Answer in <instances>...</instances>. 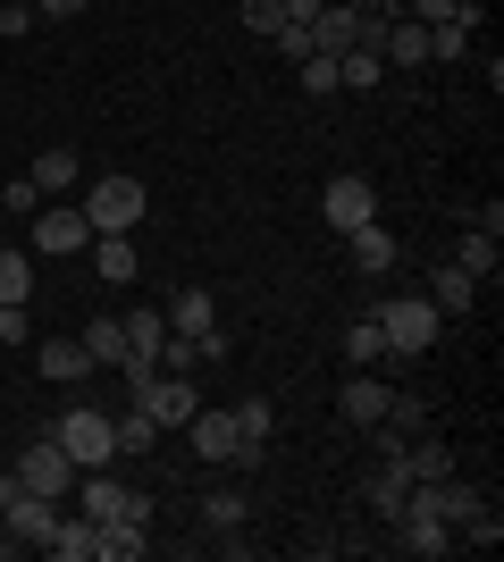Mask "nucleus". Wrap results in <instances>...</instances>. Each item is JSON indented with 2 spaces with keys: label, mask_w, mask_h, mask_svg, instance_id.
Returning a JSON list of instances; mask_svg holds the SVG:
<instances>
[{
  "label": "nucleus",
  "mask_w": 504,
  "mask_h": 562,
  "mask_svg": "<svg viewBox=\"0 0 504 562\" xmlns=\"http://www.w3.org/2000/svg\"><path fill=\"white\" fill-rule=\"evenodd\" d=\"M202 520H211V529H244V520H253V504H244V487H211V504H202Z\"/></svg>",
  "instance_id": "31"
},
{
  "label": "nucleus",
  "mask_w": 504,
  "mask_h": 562,
  "mask_svg": "<svg viewBox=\"0 0 504 562\" xmlns=\"http://www.w3.org/2000/svg\"><path fill=\"white\" fill-rule=\"evenodd\" d=\"M43 378H51V386L93 378V352H85V336H51V345H43Z\"/></svg>",
  "instance_id": "17"
},
{
  "label": "nucleus",
  "mask_w": 504,
  "mask_h": 562,
  "mask_svg": "<svg viewBox=\"0 0 504 562\" xmlns=\"http://www.w3.org/2000/svg\"><path fill=\"white\" fill-rule=\"evenodd\" d=\"M387 420L404 428V437H429V403H412V395H395V403H387Z\"/></svg>",
  "instance_id": "32"
},
{
  "label": "nucleus",
  "mask_w": 504,
  "mask_h": 562,
  "mask_svg": "<svg viewBox=\"0 0 504 562\" xmlns=\"http://www.w3.org/2000/svg\"><path fill=\"white\" fill-rule=\"evenodd\" d=\"M51 554H59V562H93V546H101V529H93V520H85V513H59V520H51Z\"/></svg>",
  "instance_id": "18"
},
{
  "label": "nucleus",
  "mask_w": 504,
  "mask_h": 562,
  "mask_svg": "<svg viewBox=\"0 0 504 562\" xmlns=\"http://www.w3.org/2000/svg\"><path fill=\"white\" fill-rule=\"evenodd\" d=\"M110 428H119V453H152V446H160V420H152L144 403H135V412H119Z\"/></svg>",
  "instance_id": "29"
},
{
  "label": "nucleus",
  "mask_w": 504,
  "mask_h": 562,
  "mask_svg": "<svg viewBox=\"0 0 504 562\" xmlns=\"http://www.w3.org/2000/svg\"><path fill=\"white\" fill-rule=\"evenodd\" d=\"M244 25H253V34H278V25H287V0H244Z\"/></svg>",
  "instance_id": "33"
},
{
  "label": "nucleus",
  "mask_w": 504,
  "mask_h": 562,
  "mask_svg": "<svg viewBox=\"0 0 504 562\" xmlns=\"http://www.w3.org/2000/svg\"><path fill=\"white\" fill-rule=\"evenodd\" d=\"M0 554H9V529H0Z\"/></svg>",
  "instance_id": "41"
},
{
  "label": "nucleus",
  "mask_w": 504,
  "mask_h": 562,
  "mask_svg": "<svg viewBox=\"0 0 504 562\" xmlns=\"http://www.w3.org/2000/svg\"><path fill=\"white\" fill-rule=\"evenodd\" d=\"M160 319H168V336H193V345H202V336L219 328V303L202 294V285H186V294H177V303H168Z\"/></svg>",
  "instance_id": "16"
},
{
  "label": "nucleus",
  "mask_w": 504,
  "mask_h": 562,
  "mask_svg": "<svg viewBox=\"0 0 504 562\" xmlns=\"http://www.w3.org/2000/svg\"><path fill=\"white\" fill-rule=\"evenodd\" d=\"M186 437H193V453L211 470H244V437H236V403H202L186 420Z\"/></svg>",
  "instance_id": "6"
},
{
  "label": "nucleus",
  "mask_w": 504,
  "mask_h": 562,
  "mask_svg": "<svg viewBox=\"0 0 504 562\" xmlns=\"http://www.w3.org/2000/svg\"><path fill=\"white\" fill-rule=\"evenodd\" d=\"M144 554H152V520H135V513L101 520V546H93V562H144Z\"/></svg>",
  "instance_id": "12"
},
{
  "label": "nucleus",
  "mask_w": 504,
  "mask_h": 562,
  "mask_svg": "<svg viewBox=\"0 0 504 562\" xmlns=\"http://www.w3.org/2000/svg\"><path fill=\"white\" fill-rule=\"evenodd\" d=\"M59 513H68V504H51V495L18 487V479H0V529H9V546H43Z\"/></svg>",
  "instance_id": "5"
},
{
  "label": "nucleus",
  "mask_w": 504,
  "mask_h": 562,
  "mask_svg": "<svg viewBox=\"0 0 504 562\" xmlns=\"http://www.w3.org/2000/svg\"><path fill=\"white\" fill-rule=\"evenodd\" d=\"M0 202H9V211H43V186H34V177H18V186L0 193Z\"/></svg>",
  "instance_id": "36"
},
{
  "label": "nucleus",
  "mask_w": 504,
  "mask_h": 562,
  "mask_svg": "<svg viewBox=\"0 0 504 562\" xmlns=\"http://www.w3.org/2000/svg\"><path fill=\"white\" fill-rule=\"evenodd\" d=\"M51 437H59V453H68L76 470H110L119 462V428H110V412H93V403H76Z\"/></svg>",
  "instance_id": "3"
},
{
  "label": "nucleus",
  "mask_w": 504,
  "mask_h": 562,
  "mask_svg": "<svg viewBox=\"0 0 504 562\" xmlns=\"http://www.w3.org/2000/svg\"><path fill=\"white\" fill-rule=\"evenodd\" d=\"M0 34H9V43L34 34V0H0Z\"/></svg>",
  "instance_id": "35"
},
{
  "label": "nucleus",
  "mask_w": 504,
  "mask_h": 562,
  "mask_svg": "<svg viewBox=\"0 0 504 562\" xmlns=\"http://www.w3.org/2000/svg\"><path fill=\"white\" fill-rule=\"evenodd\" d=\"M135 403H144V412H152L160 428H186L193 412H202V395H193V378H186V370H160V378H152V386H144Z\"/></svg>",
  "instance_id": "10"
},
{
  "label": "nucleus",
  "mask_w": 504,
  "mask_h": 562,
  "mask_svg": "<svg viewBox=\"0 0 504 562\" xmlns=\"http://www.w3.org/2000/svg\"><path fill=\"white\" fill-rule=\"evenodd\" d=\"M85 252H93V278L101 285H126V278H135V235H93Z\"/></svg>",
  "instance_id": "20"
},
{
  "label": "nucleus",
  "mask_w": 504,
  "mask_h": 562,
  "mask_svg": "<svg viewBox=\"0 0 504 562\" xmlns=\"http://www.w3.org/2000/svg\"><path fill=\"white\" fill-rule=\"evenodd\" d=\"M269 428H278V412H269V395H244L236 403V437H244V470L269 453Z\"/></svg>",
  "instance_id": "19"
},
{
  "label": "nucleus",
  "mask_w": 504,
  "mask_h": 562,
  "mask_svg": "<svg viewBox=\"0 0 504 562\" xmlns=\"http://www.w3.org/2000/svg\"><path fill=\"white\" fill-rule=\"evenodd\" d=\"M85 244H93V227H85L76 202H43V211H34V252L43 260H68V252H85Z\"/></svg>",
  "instance_id": "9"
},
{
  "label": "nucleus",
  "mask_w": 504,
  "mask_h": 562,
  "mask_svg": "<svg viewBox=\"0 0 504 562\" xmlns=\"http://www.w3.org/2000/svg\"><path fill=\"white\" fill-rule=\"evenodd\" d=\"M462 9H471V18H488V0H462Z\"/></svg>",
  "instance_id": "40"
},
{
  "label": "nucleus",
  "mask_w": 504,
  "mask_h": 562,
  "mask_svg": "<svg viewBox=\"0 0 504 562\" xmlns=\"http://www.w3.org/2000/svg\"><path fill=\"white\" fill-rule=\"evenodd\" d=\"M0 303H34V260L18 244H0Z\"/></svg>",
  "instance_id": "27"
},
{
  "label": "nucleus",
  "mask_w": 504,
  "mask_h": 562,
  "mask_svg": "<svg viewBox=\"0 0 504 562\" xmlns=\"http://www.w3.org/2000/svg\"><path fill=\"white\" fill-rule=\"evenodd\" d=\"M320 218H328L336 235L370 227V218H379V186H370V177H354V168H345V177H328V186H320Z\"/></svg>",
  "instance_id": "7"
},
{
  "label": "nucleus",
  "mask_w": 504,
  "mask_h": 562,
  "mask_svg": "<svg viewBox=\"0 0 504 562\" xmlns=\"http://www.w3.org/2000/svg\"><path fill=\"white\" fill-rule=\"evenodd\" d=\"M294 85H303L312 101H328V93H336V50H312V59H294Z\"/></svg>",
  "instance_id": "30"
},
{
  "label": "nucleus",
  "mask_w": 504,
  "mask_h": 562,
  "mask_svg": "<svg viewBox=\"0 0 504 562\" xmlns=\"http://www.w3.org/2000/svg\"><path fill=\"white\" fill-rule=\"evenodd\" d=\"M25 177L43 186V202H51V193H76V151H68V143H51V151L25 168Z\"/></svg>",
  "instance_id": "23"
},
{
  "label": "nucleus",
  "mask_w": 504,
  "mask_h": 562,
  "mask_svg": "<svg viewBox=\"0 0 504 562\" xmlns=\"http://www.w3.org/2000/svg\"><path fill=\"white\" fill-rule=\"evenodd\" d=\"M387 403H395V386L370 370H345V395H336V412H345V428H379L387 420Z\"/></svg>",
  "instance_id": "11"
},
{
  "label": "nucleus",
  "mask_w": 504,
  "mask_h": 562,
  "mask_svg": "<svg viewBox=\"0 0 504 562\" xmlns=\"http://www.w3.org/2000/svg\"><path fill=\"white\" fill-rule=\"evenodd\" d=\"M462 538H471V546H496V538H504V520H496V504H480V513L462 520Z\"/></svg>",
  "instance_id": "34"
},
{
  "label": "nucleus",
  "mask_w": 504,
  "mask_h": 562,
  "mask_svg": "<svg viewBox=\"0 0 504 562\" xmlns=\"http://www.w3.org/2000/svg\"><path fill=\"white\" fill-rule=\"evenodd\" d=\"M85 352H93V370L126 361V319H85Z\"/></svg>",
  "instance_id": "26"
},
{
  "label": "nucleus",
  "mask_w": 504,
  "mask_h": 562,
  "mask_svg": "<svg viewBox=\"0 0 504 562\" xmlns=\"http://www.w3.org/2000/svg\"><path fill=\"white\" fill-rule=\"evenodd\" d=\"M471 294H480V278H462L455 260H437V269H429V303L446 311V319H455V311H471Z\"/></svg>",
  "instance_id": "22"
},
{
  "label": "nucleus",
  "mask_w": 504,
  "mask_h": 562,
  "mask_svg": "<svg viewBox=\"0 0 504 562\" xmlns=\"http://www.w3.org/2000/svg\"><path fill=\"white\" fill-rule=\"evenodd\" d=\"M345 9H379V18H395V0H345Z\"/></svg>",
  "instance_id": "39"
},
{
  "label": "nucleus",
  "mask_w": 504,
  "mask_h": 562,
  "mask_svg": "<svg viewBox=\"0 0 504 562\" xmlns=\"http://www.w3.org/2000/svg\"><path fill=\"white\" fill-rule=\"evenodd\" d=\"M76 211H85V227H93V235H135L152 218V193L135 186V177H93Z\"/></svg>",
  "instance_id": "1"
},
{
  "label": "nucleus",
  "mask_w": 504,
  "mask_h": 562,
  "mask_svg": "<svg viewBox=\"0 0 504 562\" xmlns=\"http://www.w3.org/2000/svg\"><path fill=\"white\" fill-rule=\"evenodd\" d=\"M455 269H462V278H496V235L471 227V235L455 244Z\"/></svg>",
  "instance_id": "28"
},
{
  "label": "nucleus",
  "mask_w": 504,
  "mask_h": 562,
  "mask_svg": "<svg viewBox=\"0 0 504 562\" xmlns=\"http://www.w3.org/2000/svg\"><path fill=\"white\" fill-rule=\"evenodd\" d=\"M93 0H34V18H85Z\"/></svg>",
  "instance_id": "38"
},
{
  "label": "nucleus",
  "mask_w": 504,
  "mask_h": 562,
  "mask_svg": "<svg viewBox=\"0 0 504 562\" xmlns=\"http://www.w3.org/2000/svg\"><path fill=\"white\" fill-rule=\"evenodd\" d=\"M412 18H421V25H446V18H462V0H412Z\"/></svg>",
  "instance_id": "37"
},
{
  "label": "nucleus",
  "mask_w": 504,
  "mask_h": 562,
  "mask_svg": "<svg viewBox=\"0 0 504 562\" xmlns=\"http://www.w3.org/2000/svg\"><path fill=\"white\" fill-rule=\"evenodd\" d=\"M345 244H354V278H379V269H395V235H387L379 218H370V227H354Z\"/></svg>",
  "instance_id": "21"
},
{
  "label": "nucleus",
  "mask_w": 504,
  "mask_h": 562,
  "mask_svg": "<svg viewBox=\"0 0 504 562\" xmlns=\"http://www.w3.org/2000/svg\"><path fill=\"white\" fill-rule=\"evenodd\" d=\"M379 59H387V68H429V25H421V18H387Z\"/></svg>",
  "instance_id": "13"
},
{
  "label": "nucleus",
  "mask_w": 504,
  "mask_h": 562,
  "mask_svg": "<svg viewBox=\"0 0 504 562\" xmlns=\"http://www.w3.org/2000/svg\"><path fill=\"white\" fill-rule=\"evenodd\" d=\"M76 513H85V520H93V529H101V520H119V513H135V520H152V495H135V487H126V479H110V470H76Z\"/></svg>",
  "instance_id": "4"
},
{
  "label": "nucleus",
  "mask_w": 504,
  "mask_h": 562,
  "mask_svg": "<svg viewBox=\"0 0 504 562\" xmlns=\"http://www.w3.org/2000/svg\"><path fill=\"white\" fill-rule=\"evenodd\" d=\"M18 487H34V495H51V504H68V487H76V462L59 453V437H34V446L18 453V470H9Z\"/></svg>",
  "instance_id": "8"
},
{
  "label": "nucleus",
  "mask_w": 504,
  "mask_h": 562,
  "mask_svg": "<svg viewBox=\"0 0 504 562\" xmlns=\"http://www.w3.org/2000/svg\"><path fill=\"white\" fill-rule=\"evenodd\" d=\"M404 495H412V470H404V453H395V462H379V470H370L361 504H370L379 520H395V513H404Z\"/></svg>",
  "instance_id": "15"
},
{
  "label": "nucleus",
  "mask_w": 504,
  "mask_h": 562,
  "mask_svg": "<svg viewBox=\"0 0 504 562\" xmlns=\"http://www.w3.org/2000/svg\"><path fill=\"white\" fill-rule=\"evenodd\" d=\"M379 76H387L379 50H345L336 59V93H379Z\"/></svg>",
  "instance_id": "24"
},
{
  "label": "nucleus",
  "mask_w": 504,
  "mask_h": 562,
  "mask_svg": "<svg viewBox=\"0 0 504 562\" xmlns=\"http://www.w3.org/2000/svg\"><path fill=\"white\" fill-rule=\"evenodd\" d=\"M370 361H387L379 319H345V370H370Z\"/></svg>",
  "instance_id": "25"
},
{
  "label": "nucleus",
  "mask_w": 504,
  "mask_h": 562,
  "mask_svg": "<svg viewBox=\"0 0 504 562\" xmlns=\"http://www.w3.org/2000/svg\"><path fill=\"white\" fill-rule=\"evenodd\" d=\"M395 529H404V554H421V562H437V554H455V529H446V520L437 513H395Z\"/></svg>",
  "instance_id": "14"
},
{
  "label": "nucleus",
  "mask_w": 504,
  "mask_h": 562,
  "mask_svg": "<svg viewBox=\"0 0 504 562\" xmlns=\"http://www.w3.org/2000/svg\"><path fill=\"white\" fill-rule=\"evenodd\" d=\"M370 319H379L387 352H404V361H421V352L437 345V328H446V311H437L429 294H395V303H379Z\"/></svg>",
  "instance_id": "2"
}]
</instances>
